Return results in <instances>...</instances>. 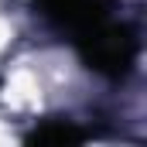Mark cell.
<instances>
[{"label": "cell", "instance_id": "obj_1", "mask_svg": "<svg viewBox=\"0 0 147 147\" xmlns=\"http://www.w3.org/2000/svg\"><path fill=\"white\" fill-rule=\"evenodd\" d=\"M79 58L92 69V72L106 75V79H123L137 62V38L127 24H116L110 17H99L92 24H86L82 31L72 34Z\"/></svg>", "mask_w": 147, "mask_h": 147}, {"label": "cell", "instance_id": "obj_2", "mask_svg": "<svg viewBox=\"0 0 147 147\" xmlns=\"http://www.w3.org/2000/svg\"><path fill=\"white\" fill-rule=\"evenodd\" d=\"M38 7L48 21H55L58 28H69L72 34L99 17H110L106 0H38Z\"/></svg>", "mask_w": 147, "mask_h": 147}, {"label": "cell", "instance_id": "obj_3", "mask_svg": "<svg viewBox=\"0 0 147 147\" xmlns=\"http://www.w3.org/2000/svg\"><path fill=\"white\" fill-rule=\"evenodd\" d=\"M82 140H86V130H79L69 120H48L28 134L31 147H72V144H82Z\"/></svg>", "mask_w": 147, "mask_h": 147}]
</instances>
